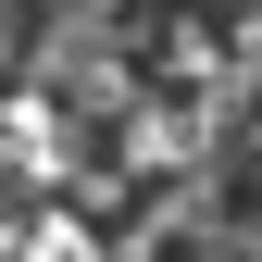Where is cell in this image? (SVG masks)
<instances>
[{"label": "cell", "mask_w": 262, "mask_h": 262, "mask_svg": "<svg viewBox=\"0 0 262 262\" xmlns=\"http://www.w3.org/2000/svg\"><path fill=\"white\" fill-rule=\"evenodd\" d=\"M237 250H250V262H262V225H237Z\"/></svg>", "instance_id": "cell-1"}]
</instances>
